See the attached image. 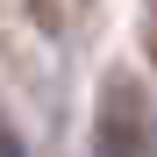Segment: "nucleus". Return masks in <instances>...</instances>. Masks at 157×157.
<instances>
[{
  "mask_svg": "<svg viewBox=\"0 0 157 157\" xmlns=\"http://www.w3.org/2000/svg\"><path fill=\"white\" fill-rule=\"evenodd\" d=\"M100 157H143V107H136V86H107Z\"/></svg>",
  "mask_w": 157,
  "mask_h": 157,
  "instance_id": "1",
  "label": "nucleus"
},
{
  "mask_svg": "<svg viewBox=\"0 0 157 157\" xmlns=\"http://www.w3.org/2000/svg\"><path fill=\"white\" fill-rule=\"evenodd\" d=\"M150 43H157V0H150Z\"/></svg>",
  "mask_w": 157,
  "mask_h": 157,
  "instance_id": "3",
  "label": "nucleus"
},
{
  "mask_svg": "<svg viewBox=\"0 0 157 157\" xmlns=\"http://www.w3.org/2000/svg\"><path fill=\"white\" fill-rule=\"evenodd\" d=\"M0 157H21V136H14L7 121H0Z\"/></svg>",
  "mask_w": 157,
  "mask_h": 157,
  "instance_id": "2",
  "label": "nucleus"
}]
</instances>
